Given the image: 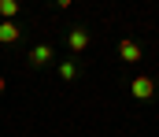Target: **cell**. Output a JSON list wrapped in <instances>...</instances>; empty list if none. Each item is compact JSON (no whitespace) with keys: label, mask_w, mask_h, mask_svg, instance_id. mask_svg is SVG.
Instances as JSON below:
<instances>
[{"label":"cell","mask_w":159,"mask_h":137,"mask_svg":"<svg viewBox=\"0 0 159 137\" xmlns=\"http://www.w3.org/2000/svg\"><path fill=\"white\" fill-rule=\"evenodd\" d=\"M19 37H22V30H19L15 22H0V41H4V45H15Z\"/></svg>","instance_id":"cell-4"},{"label":"cell","mask_w":159,"mask_h":137,"mask_svg":"<svg viewBox=\"0 0 159 137\" xmlns=\"http://www.w3.org/2000/svg\"><path fill=\"white\" fill-rule=\"evenodd\" d=\"M67 45H70V52H85V48H89V30L74 26V30L67 34Z\"/></svg>","instance_id":"cell-3"},{"label":"cell","mask_w":159,"mask_h":137,"mask_svg":"<svg viewBox=\"0 0 159 137\" xmlns=\"http://www.w3.org/2000/svg\"><path fill=\"white\" fill-rule=\"evenodd\" d=\"M141 56H144V52H141L137 41H129V37H122V41H119V59H122V63H137Z\"/></svg>","instance_id":"cell-1"},{"label":"cell","mask_w":159,"mask_h":137,"mask_svg":"<svg viewBox=\"0 0 159 137\" xmlns=\"http://www.w3.org/2000/svg\"><path fill=\"white\" fill-rule=\"evenodd\" d=\"M59 78H63V82H74V78H78V67H74V63H59Z\"/></svg>","instance_id":"cell-7"},{"label":"cell","mask_w":159,"mask_h":137,"mask_svg":"<svg viewBox=\"0 0 159 137\" xmlns=\"http://www.w3.org/2000/svg\"><path fill=\"white\" fill-rule=\"evenodd\" d=\"M15 15H19V4L15 0H0V22H11Z\"/></svg>","instance_id":"cell-6"},{"label":"cell","mask_w":159,"mask_h":137,"mask_svg":"<svg viewBox=\"0 0 159 137\" xmlns=\"http://www.w3.org/2000/svg\"><path fill=\"white\" fill-rule=\"evenodd\" d=\"M4 89H7V85H4V78H0V93H4Z\"/></svg>","instance_id":"cell-8"},{"label":"cell","mask_w":159,"mask_h":137,"mask_svg":"<svg viewBox=\"0 0 159 137\" xmlns=\"http://www.w3.org/2000/svg\"><path fill=\"white\" fill-rule=\"evenodd\" d=\"M129 93H133L137 100H152V93H156V82L141 74V78H133V85H129Z\"/></svg>","instance_id":"cell-2"},{"label":"cell","mask_w":159,"mask_h":137,"mask_svg":"<svg viewBox=\"0 0 159 137\" xmlns=\"http://www.w3.org/2000/svg\"><path fill=\"white\" fill-rule=\"evenodd\" d=\"M48 59H52V45H37L30 52V63H34V67H44Z\"/></svg>","instance_id":"cell-5"}]
</instances>
